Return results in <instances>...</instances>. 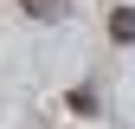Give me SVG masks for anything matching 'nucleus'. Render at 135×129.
<instances>
[{"instance_id": "7ed1b4c3", "label": "nucleus", "mask_w": 135, "mask_h": 129, "mask_svg": "<svg viewBox=\"0 0 135 129\" xmlns=\"http://www.w3.org/2000/svg\"><path fill=\"white\" fill-rule=\"evenodd\" d=\"M71 110H77V116H90V110H97V90H84V84H77V90H71Z\"/></svg>"}, {"instance_id": "f03ea898", "label": "nucleus", "mask_w": 135, "mask_h": 129, "mask_svg": "<svg viewBox=\"0 0 135 129\" xmlns=\"http://www.w3.org/2000/svg\"><path fill=\"white\" fill-rule=\"evenodd\" d=\"M32 20H64V0H20Z\"/></svg>"}, {"instance_id": "f257e3e1", "label": "nucleus", "mask_w": 135, "mask_h": 129, "mask_svg": "<svg viewBox=\"0 0 135 129\" xmlns=\"http://www.w3.org/2000/svg\"><path fill=\"white\" fill-rule=\"evenodd\" d=\"M109 39H116V45H135V13H129V7L109 13Z\"/></svg>"}]
</instances>
